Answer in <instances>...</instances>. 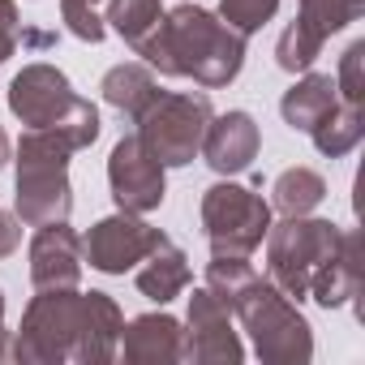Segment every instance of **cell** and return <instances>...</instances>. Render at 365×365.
Here are the masks:
<instances>
[{
    "label": "cell",
    "instance_id": "cell-32",
    "mask_svg": "<svg viewBox=\"0 0 365 365\" xmlns=\"http://www.w3.org/2000/svg\"><path fill=\"white\" fill-rule=\"evenodd\" d=\"M91 5H95V0H91Z\"/></svg>",
    "mask_w": 365,
    "mask_h": 365
},
{
    "label": "cell",
    "instance_id": "cell-7",
    "mask_svg": "<svg viewBox=\"0 0 365 365\" xmlns=\"http://www.w3.org/2000/svg\"><path fill=\"white\" fill-rule=\"evenodd\" d=\"M211 116L215 112H211V99L202 91H159L133 125H138L142 146L163 168H185L198 159Z\"/></svg>",
    "mask_w": 365,
    "mask_h": 365
},
{
    "label": "cell",
    "instance_id": "cell-20",
    "mask_svg": "<svg viewBox=\"0 0 365 365\" xmlns=\"http://www.w3.org/2000/svg\"><path fill=\"white\" fill-rule=\"evenodd\" d=\"M159 18H163L159 0H108V18H103V22L138 52V48L155 35Z\"/></svg>",
    "mask_w": 365,
    "mask_h": 365
},
{
    "label": "cell",
    "instance_id": "cell-14",
    "mask_svg": "<svg viewBox=\"0 0 365 365\" xmlns=\"http://www.w3.org/2000/svg\"><path fill=\"white\" fill-rule=\"evenodd\" d=\"M120 352L129 365H176L185 361V327L172 314H138L120 327Z\"/></svg>",
    "mask_w": 365,
    "mask_h": 365
},
{
    "label": "cell",
    "instance_id": "cell-2",
    "mask_svg": "<svg viewBox=\"0 0 365 365\" xmlns=\"http://www.w3.org/2000/svg\"><path fill=\"white\" fill-rule=\"evenodd\" d=\"M267 279L292 301L339 309L361 292V237L331 220L284 215L267 228Z\"/></svg>",
    "mask_w": 365,
    "mask_h": 365
},
{
    "label": "cell",
    "instance_id": "cell-13",
    "mask_svg": "<svg viewBox=\"0 0 365 365\" xmlns=\"http://www.w3.org/2000/svg\"><path fill=\"white\" fill-rule=\"evenodd\" d=\"M258 146H262L258 120H254L250 112L232 108V112H224V116H211L198 155H202L220 176H232V172H245V168L258 159Z\"/></svg>",
    "mask_w": 365,
    "mask_h": 365
},
{
    "label": "cell",
    "instance_id": "cell-5",
    "mask_svg": "<svg viewBox=\"0 0 365 365\" xmlns=\"http://www.w3.org/2000/svg\"><path fill=\"white\" fill-rule=\"evenodd\" d=\"M9 112L26 129H61L73 138L78 150H86L99 138V108L82 99L69 78L56 65H22V73L9 82Z\"/></svg>",
    "mask_w": 365,
    "mask_h": 365
},
{
    "label": "cell",
    "instance_id": "cell-10",
    "mask_svg": "<svg viewBox=\"0 0 365 365\" xmlns=\"http://www.w3.org/2000/svg\"><path fill=\"white\" fill-rule=\"evenodd\" d=\"M108 190L112 202L129 215H146L159 211L163 194H168V180H163V163L142 146L138 133L120 138L108 155Z\"/></svg>",
    "mask_w": 365,
    "mask_h": 365
},
{
    "label": "cell",
    "instance_id": "cell-27",
    "mask_svg": "<svg viewBox=\"0 0 365 365\" xmlns=\"http://www.w3.org/2000/svg\"><path fill=\"white\" fill-rule=\"evenodd\" d=\"M18 39H22L18 5H14V0H0V65H5V61L18 52Z\"/></svg>",
    "mask_w": 365,
    "mask_h": 365
},
{
    "label": "cell",
    "instance_id": "cell-11",
    "mask_svg": "<svg viewBox=\"0 0 365 365\" xmlns=\"http://www.w3.org/2000/svg\"><path fill=\"white\" fill-rule=\"evenodd\" d=\"M185 361L198 365H241L245 348L241 335L232 331V309L202 284L190 297V318H185Z\"/></svg>",
    "mask_w": 365,
    "mask_h": 365
},
{
    "label": "cell",
    "instance_id": "cell-18",
    "mask_svg": "<svg viewBox=\"0 0 365 365\" xmlns=\"http://www.w3.org/2000/svg\"><path fill=\"white\" fill-rule=\"evenodd\" d=\"M361 133H365V108L361 103H335L314 129H309V138H314V146L327 155V159H339V155H348L356 142H361Z\"/></svg>",
    "mask_w": 365,
    "mask_h": 365
},
{
    "label": "cell",
    "instance_id": "cell-19",
    "mask_svg": "<svg viewBox=\"0 0 365 365\" xmlns=\"http://www.w3.org/2000/svg\"><path fill=\"white\" fill-rule=\"evenodd\" d=\"M322 198H327V180L314 168H288L271 185V207L284 215H309Z\"/></svg>",
    "mask_w": 365,
    "mask_h": 365
},
{
    "label": "cell",
    "instance_id": "cell-24",
    "mask_svg": "<svg viewBox=\"0 0 365 365\" xmlns=\"http://www.w3.org/2000/svg\"><path fill=\"white\" fill-rule=\"evenodd\" d=\"M275 14H279V0H220V18L245 39L254 31H262Z\"/></svg>",
    "mask_w": 365,
    "mask_h": 365
},
{
    "label": "cell",
    "instance_id": "cell-30",
    "mask_svg": "<svg viewBox=\"0 0 365 365\" xmlns=\"http://www.w3.org/2000/svg\"><path fill=\"white\" fill-rule=\"evenodd\" d=\"M0 361H9V331L0 327Z\"/></svg>",
    "mask_w": 365,
    "mask_h": 365
},
{
    "label": "cell",
    "instance_id": "cell-22",
    "mask_svg": "<svg viewBox=\"0 0 365 365\" xmlns=\"http://www.w3.org/2000/svg\"><path fill=\"white\" fill-rule=\"evenodd\" d=\"M318 56H322V39H318L314 31H305V26L292 18L288 31H284L279 43H275V65H279L284 73H305Z\"/></svg>",
    "mask_w": 365,
    "mask_h": 365
},
{
    "label": "cell",
    "instance_id": "cell-9",
    "mask_svg": "<svg viewBox=\"0 0 365 365\" xmlns=\"http://www.w3.org/2000/svg\"><path fill=\"white\" fill-rule=\"evenodd\" d=\"M168 237L159 228H150L142 215H129V211H116L108 220H99L86 237H82V258L103 271V275H125L133 271L146 254H155Z\"/></svg>",
    "mask_w": 365,
    "mask_h": 365
},
{
    "label": "cell",
    "instance_id": "cell-4",
    "mask_svg": "<svg viewBox=\"0 0 365 365\" xmlns=\"http://www.w3.org/2000/svg\"><path fill=\"white\" fill-rule=\"evenodd\" d=\"M69 155H78L73 138L61 129H26L18 142V190L14 211L26 228L61 224L73 211V185H69Z\"/></svg>",
    "mask_w": 365,
    "mask_h": 365
},
{
    "label": "cell",
    "instance_id": "cell-28",
    "mask_svg": "<svg viewBox=\"0 0 365 365\" xmlns=\"http://www.w3.org/2000/svg\"><path fill=\"white\" fill-rule=\"evenodd\" d=\"M22 245V220L9 215V211H0V258H14Z\"/></svg>",
    "mask_w": 365,
    "mask_h": 365
},
{
    "label": "cell",
    "instance_id": "cell-3",
    "mask_svg": "<svg viewBox=\"0 0 365 365\" xmlns=\"http://www.w3.org/2000/svg\"><path fill=\"white\" fill-rule=\"evenodd\" d=\"M138 56L163 78H194L198 86L220 91L237 82L245 65V35H237L202 5H176L159 18L155 35L138 48Z\"/></svg>",
    "mask_w": 365,
    "mask_h": 365
},
{
    "label": "cell",
    "instance_id": "cell-16",
    "mask_svg": "<svg viewBox=\"0 0 365 365\" xmlns=\"http://www.w3.org/2000/svg\"><path fill=\"white\" fill-rule=\"evenodd\" d=\"M335 103H339L335 78H331V73H305V78H297V82L284 91L279 116H284V125H292L297 133H309Z\"/></svg>",
    "mask_w": 365,
    "mask_h": 365
},
{
    "label": "cell",
    "instance_id": "cell-6",
    "mask_svg": "<svg viewBox=\"0 0 365 365\" xmlns=\"http://www.w3.org/2000/svg\"><path fill=\"white\" fill-rule=\"evenodd\" d=\"M232 314L241 318L258 361L267 365H309L314 361V327L297 309L288 292H279L271 279L254 275L241 297L232 301Z\"/></svg>",
    "mask_w": 365,
    "mask_h": 365
},
{
    "label": "cell",
    "instance_id": "cell-29",
    "mask_svg": "<svg viewBox=\"0 0 365 365\" xmlns=\"http://www.w3.org/2000/svg\"><path fill=\"white\" fill-rule=\"evenodd\" d=\"M9 155H14V142H9V133H5V125H0V168L9 163Z\"/></svg>",
    "mask_w": 365,
    "mask_h": 365
},
{
    "label": "cell",
    "instance_id": "cell-8",
    "mask_svg": "<svg viewBox=\"0 0 365 365\" xmlns=\"http://www.w3.org/2000/svg\"><path fill=\"white\" fill-rule=\"evenodd\" d=\"M271 228V202L245 185L220 180L202 194V232L211 241V254H241L250 258Z\"/></svg>",
    "mask_w": 365,
    "mask_h": 365
},
{
    "label": "cell",
    "instance_id": "cell-17",
    "mask_svg": "<svg viewBox=\"0 0 365 365\" xmlns=\"http://www.w3.org/2000/svg\"><path fill=\"white\" fill-rule=\"evenodd\" d=\"M99 91H103V99H108L120 116L138 120V116H142V108L159 95V82H155V69H150V65L129 61V65H112V69L103 73Z\"/></svg>",
    "mask_w": 365,
    "mask_h": 365
},
{
    "label": "cell",
    "instance_id": "cell-12",
    "mask_svg": "<svg viewBox=\"0 0 365 365\" xmlns=\"http://www.w3.org/2000/svg\"><path fill=\"white\" fill-rule=\"evenodd\" d=\"M26 258H31V284H35V292H43V288H78L82 284L86 258H82V237L69 228V220L43 224L31 237Z\"/></svg>",
    "mask_w": 365,
    "mask_h": 365
},
{
    "label": "cell",
    "instance_id": "cell-15",
    "mask_svg": "<svg viewBox=\"0 0 365 365\" xmlns=\"http://www.w3.org/2000/svg\"><path fill=\"white\" fill-rule=\"evenodd\" d=\"M190 279H194L190 258H185V250L172 245V241H163L155 254H146V258L138 262V292H142L146 301H155V305L176 301L180 292L190 288Z\"/></svg>",
    "mask_w": 365,
    "mask_h": 365
},
{
    "label": "cell",
    "instance_id": "cell-23",
    "mask_svg": "<svg viewBox=\"0 0 365 365\" xmlns=\"http://www.w3.org/2000/svg\"><path fill=\"white\" fill-rule=\"evenodd\" d=\"M254 275H258V271L250 267V258H241V254H215L211 267H207V288L232 309V301L241 297V288H245Z\"/></svg>",
    "mask_w": 365,
    "mask_h": 365
},
{
    "label": "cell",
    "instance_id": "cell-21",
    "mask_svg": "<svg viewBox=\"0 0 365 365\" xmlns=\"http://www.w3.org/2000/svg\"><path fill=\"white\" fill-rule=\"evenodd\" d=\"M365 14V0H301V14H297V22L305 26V31H314L322 43L331 39V35H339L348 22H356Z\"/></svg>",
    "mask_w": 365,
    "mask_h": 365
},
{
    "label": "cell",
    "instance_id": "cell-31",
    "mask_svg": "<svg viewBox=\"0 0 365 365\" xmlns=\"http://www.w3.org/2000/svg\"><path fill=\"white\" fill-rule=\"evenodd\" d=\"M0 327H5V292H0Z\"/></svg>",
    "mask_w": 365,
    "mask_h": 365
},
{
    "label": "cell",
    "instance_id": "cell-1",
    "mask_svg": "<svg viewBox=\"0 0 365 365\" xmlns=\"http://www.w3.org/2000/svg\"><path fill=\"white\" fill-rule=\"evenodd\" d=\"M125 314L108 292L78 288H43L9 344L18 365H108L120 352Z\"/></svg>",
    "mask_w": 365,
    "mask_h": 365
},
{
    "label": "cell",
    "instance_id": "cell-26",
    "mask_svg": "<svg viewBox=\"0 0 365 365\" xmlns=\"http://www.w3.org/2000/svg\"><path fill=\"white\" fill-rule=\"evenodd\" d=\"M61 18H65L69 35H78L82 43H103V35H108V22L95 14L91 0H61Z\"/></svg>",
    "mask_w": 365,
    "mask_h": 365
},
{
    "label": "cell",
    "instance_id": "cell-25",
    "mask_svg": "<svg viewBox=\"0 0 365 365\" xmlns=\"http://www.w3.org/2000/svg\"><path fill=\"white\" fill-rule=\"evenodd\" d=\"M335 91L344 95V103H361V108H365V39L348 43V52L339 56Z\"/></svg>",
    "mask_w": 365,
    "mask_h": 365
}]
</instances>
